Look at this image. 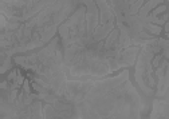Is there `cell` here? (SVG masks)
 <instances>
[{
	"label": "cell",
	"mask_w": 169,
	"mask_h": 119,
	"mask_svg": "<svg viewBox=\"0 0 169 119\" xmlns=\"http://www.w3.org/2000/svg\"><path fill=\"white\" fill-rule=\"evenodd\" d=\"M2 88H3V90H5V88H7V82H3L2 83Z\"/></svg>",
	"instance_id": "6da1fadb"
},
{
	"label": "cell",
	"mask_w": 169,
	"mask_h": 119,
	"mask_svg": "<svg viewBox=\"0 0 169 119\" xmlns=\"http://www.w3.org/2000/svg\"><path fill=\"white\" fill-rule=\"evenodd\" d=\"M168 36H169V32H168Z\"/></svg>",
	"instance_id": "7a4b0ae2"
},
{
	"label": "cell",
	"mask_w": 169,
	"mask_h": 119,
	"mask_svg": "<svg viewBox=\"0 0 169 119\" xmlns=\"http://www.w3.org/2000/svg\"><path fill=\"white\" fill-rule=\"evenodd\" d=\"M168 4H169V0H168Z\"/></svg>",
	"instance_id": "3957f363"
}]
</instances>
